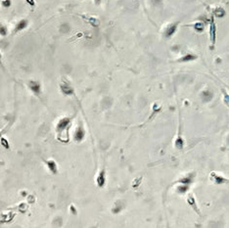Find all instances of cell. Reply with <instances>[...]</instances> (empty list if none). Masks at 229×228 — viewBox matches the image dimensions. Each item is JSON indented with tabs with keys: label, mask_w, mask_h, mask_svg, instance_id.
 I'll return each instance as SVG.
<instances>
[{
	"label": "cell",
	"mask_w": 229,
	"mask_h": 228,
	"mask_svg": "<svg viewBox=\"0 0 229 228\" xmlns=\"http://www.w3.org/2000/svg\"><path fill=\"white\" fill-rule=\"evenodd\" d=\"M214 31H216V29H214V21H212V25H210V40H212V42L214 43Z\"/></svg>",
	"instance_id": "obj_1"
},
{
	"label": "cell",
	"mask_w": 229,
	"mask_h": 228,
	"mask_svg": "<svg viewBox=\"0 0 229 228\" xmlns=\"http://www.w3.org/2000/svg\"><path fill=\"white\" fill-rule=\"evenodd\" d=\"M1 3H2V5L3 6H10V4H11V1L10 0H1Z\"/></svg>",
	"instance_id": "obj_2"
},
{
	"label": "cell",
	"mask_w": 229,
	"mask_h": 228,
	"mask_svg": "<svg viewBox=\"0 0 229 228\" xmlns=\"http://www.w3.org/2000/svg\"><path fill=\"white\" fill-rule=\"evenodd\" d=\"M27 2L29 4H31V5H33V6L34 5V0H27Z\"/></svg>",
	"instance_id": "obj_3"
},
{
	"label": "cell",
	"mask_w": 229,
	"mask_h": 228,
	"mask_svg": "<svg viewBox=\"0 0 229 228\" xmlns=\"http://www.w3.org/2000/svg\"><path fill=\"white\" fill-rule=\"evenodd\" d=\"M100 1H101V0H95V2H96V3H99Z\"/></svg>",
	"instance_id": "obj_4"
}]
</instances>
